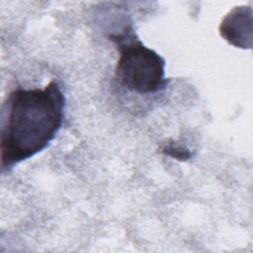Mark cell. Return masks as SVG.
<instances>
[{"instance_id":"cell-1","label":"cell","mask_w":253,"mask_h":253,"mask_svg":"<svg viewBox=\"0 0 253 253\" xmlns=\"http://www.w3.org/2000/svg\"><path fill=\"white\" fill-rule=\"evenodd\" d=\"M65 97L51 80L43 89L13 90L3 106L1 168L16 164L42 151L54 138L64 118Z\"/></svg>"},{"instance_id":"cell-2","label":"cell","mask_w":253,"mask_h":253,"mask_svg":"<svg viewBox=\"0 0 253 253\" xmlns=\"http://www.w3.org/2000/svg\"><path fill=\"white\" fill-rule=\"evenodd\" d=\"M110 39L119 50L115 75L123 87L138 94H150L167 86L164 58L145 46L131 26L112 34Z\"/></svg>"},{"instance_id":"cell-3","label":"cell","mask_w":253,"mask_h":253,"mask_svg":"<svg viewBox=\"0 0 253 253\" xmlns=\"http://www.w3.org/2000/svg\"><path fill=\"white\" fill-rule=\"evenodd\" d=\"M246 7H236L229 12L219 26L220 36L229 43L245 48L246 24H251V13L246 15Z\"/></svg>"},{"instance_id":"cell-4","label":"cell","mask_w":253,"mask_h":253,"mask_svg":"<svg viewBox=\"0 0 253 253\" xmlns=\"http://www.w3.org/2000/svg\"><path fill=\"white\" fill-rule=\"evenodd\" d=\"M163 152L165 154H167L171 157H174L176 159H179V160H186V159L190 158V156H191V153L188 151V149L184 148L180 145H173V144L167 145L164 147Z\"/></svg>"}]
</instances>
